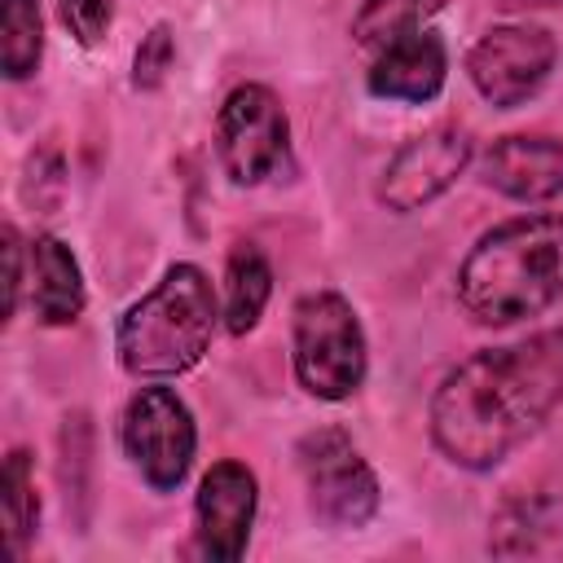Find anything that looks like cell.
Masks as SVG:
<instances>
[{
  "label": "cell",
  "instance_id": "7",
  "mask_svg": "<svg viewBox=\"0 0 563 563\" xmlns=\"http://www.w3.org/2000/svg\"><path fill=\"white\" fill-rule=\"evenodd\" d=\"M216 163L233 189H255L290 167V119L268 84H233L216 110Z\"/></svg>",
  "mask_w": 563,
  "mask_h": 563
},
{
  "label": "cell",
  "instance_id": "21",
  "mask_svg": "<svg viewBox=\"0 0 563 563\" xmlns=\"http://www.w3.org/2000/svg\"><path fill=\"white\" fill-rule=\"evenodd\" d=\"M57 18L79 48H97L114 26V0H57Z\"/></svg>",
  "mask_w": 563,
  "mask_h": 563
},
{
  "label": "cell",
  "instance_id": "4",
  "mask_svg": "<svg viewBox=\"0 0 563 563\" xmlns=\"http://www.w3.org/2000/svg\"><path fill=\"white\" fill-rule=\"evenodd\" d=\"M290 374L303 396L339 405L365 387L369 339L343 290H308L290 308Z\"/></svg>",
  "mask_w": 563,
  "mask_h": 563
},
{
  "label": "cell",
  "instance_id": "9",
  "mask_svg": "<svg viewBox=\"0 0 563 563\" xmlns=\"http://www.w3.org/2000/svg\"><path fill=\"white\" fill-rule=\"evenodd\" d=\"M475 163V136L466 123H431L400 141L374 180V202L391 216H413L444 198Z\"/></svg>",
  "mask_w": 563,
  "mask_h": 563
},
{
  "label": "cell",
  "instance_id": "3",
  "mask_svg": "<svg viewBox=\"0 0 563 563\" xmlns=\"http://www.w3.org/2000/svg\"><path fill=\"white\" fill-rule=\"evenodd\" d=\"M220 325L224 317L211 277L189 260L167 264L163 277L114 321L119 369L136 383L180 378L211 352Z\"/></svg>",
  "mask_w": 563,
  "mask_h": 563
},
{
  "label": "cell",
  "instance_id": "12",
  "mask_svg": "<svg viewBox=\"0 0 563 563\" xmlns=\"http://www.w3.org/2000/svg\"><path fill=\"white\" fill-rule=\"evenodd\" d=\"M449 84V44L418 26L391 44H383L365 70V92L391 106H427Z\"/></svg>",
  "mask_w": 563,
  "mask_h": 563
},
{
  "label": "cell",
  "instance_id": "13",
  "mask_svg": "<svg viewBox=\"0 0 563 563\" xmlns=\"http://www.w3.org/2000/svg\"><path fill=\"white\" fill-rule=\"evenodd\" d=\"M26 303L44 330H66L88 308L84 268L57 233H35L26 242Z\"/></svg>",
  "mask_w": 563,
  "mask_h": 563
},
{
  "label": "cell",
  "instance_id": "6",
  "mask_svg": "<svg viewBox=\"0 0 563 563\" xmlns=\"http://www.w3.org/2000/svg\"><path fill=\"white\" fill-rule=\"evenodd\" d=\"M119 449L158 497L176 493L198 457V422L185 396L167 383H145L128 396L119 413Z\"/></svg>",
  "mask_w": 563,
  "mask_h": 563
},
{
  "label": "cell",
  "instance_id": "2",
  "mask_svg": "<svg viewBox=\"0 0 563 563\" xmlns=\"http://www.w3.org/2000/svg\"><path fill=\"white\" fill-rule=\"evenodd\" d=\"M462 317L510 330L563 303V211H523L484 229L453 273Z\"/></svg>",
  "mask_w": 563,
  "mask_h": 563
},
{
  "label": "cell",
  "instance_id": "16",
  "mask_svg": "<svg viewBox=\"0 0 563 563\" xmlns=\"http://www.w3.org/2000/svg\"><path fill=\"white\" fill-rule=\"evenodd\" d=\"M449 4H453V0H361L356 13H352L347 35H352L356 48L378 53L383 44H391V40H400V35H409V31H418V26H427V22H431L435 13H444Z\"/></svg>",
  "mask_w": 563,
  "mask_h": 563
},
{
  "label": "cell",
  "instance_id": "8",
  "mask_svg": "<svg viewBox=\"0 0 563 563\" xmlns=\"http://www.w3.org/2000/svg\"><path fill=\"white\" fill-rule=\"evenodd\" d=\"M466 79L493 110L528 106L559 66V40L541 22H497L466 48Z\"/></svg>",
  "mask_w": 563,
  "mask_h": 563
},
{
  "label": "cell",
  "instance_id": "5",
  "mask_svg": "<svg viewBox=\"0 0 563 563\" xmlns=\"http://www.w3.org/2000/svg\"><path fill=\"white\" fill-rule=\"evenodd\" d=\"M295 466L303 475L308 510L330 532L365 528L383 506L378 471L365 462L361 444L343 427H312L295 444Z\"/></svg>",
  "mask_w": 563,
  "mask_h": 563
},
{
  "label": "cell",
  "instance_id": "1",
  "mask_svg": "<svg viewBox=\"0 0 563 563\" xmlns=\"http://www.w3.org/2000/svg\"><path fill=\"white\" fill-rule=\"evenodd\" d=\"M563 409V325L479 347L449 365L427 400L435 453L471 475L497 471Z\"/></svg>",
  "mask_w": 563,
  "mask_h": 563
},
{
  "label": "cell",
  "instance_id": "14",
  "mask_svg": "<svg viewBox=\"0 0 563 563\" xmlns=\"http://www.w3.org/2000/svg\"><path fill=\"white\" fill-rule=\"evenodd\" d=\"M563 537V497L550 488H510L488 519V554L523 559Z\"/></svg>",
  "mask_w": 563,
  "mask_h": 563
},
{
  "label": "cell",
  "instance_id": "15",
  "mask_svg": "<svg viewBox=\"0 0 563 563\" xmlns=\"http://www.w3.org/2000/svg\"><path fill=\"white\" fill-rule=\"evenodd\" d=\"M268 299H273V264H268L264 246L251 238L233 242L224 255V290H220L224 330L233 339H246L260 325Z\"/></svg>",
  "mask_w": 563,
  "mask_h": 563
},
{
  "label": "cell",
  "instance_id": "10",
  "mask_svg": "<svg viewBox=\"0 0 563 563\" xmlns=\"http://www.w3.org/2000/svg\"><path fill=\"white\" fill-rule=\"evenodd\" d=\"M260 510V479L246 462L220 457L202 471L194 493V545L211 563H238L246 554Z\"/></svg>",
  "mask_w": 563,
  "mask_h": 563
},
{
  "label": "cell",
  "instance_id": "19",
  "mask_svg": "<svg viewBox=\"0 0 563 563\" xmlns=\"http://www.w3.org/2000/svg\"><path fill=\"white\" fill-rule=\"evenodd\" d=\"M172 66H176V31L167 22H154L141 35L136 53H132V88L136 92H158L167 84Z\"/></svg>",
  "mask_w": 563,
  "mask_h": 563
},
{
  "label": "cell",
  "instance_id": "20",
  "mask_svg": "<svg viewBox=\"0 0 563 563\" xmlns=\"http://www.w3.org/2000/svg\"><path fill=\"white\" fill-rule=\"evenodd\" d=\"M66 194V163L53 145H40L26 154V176H22V198L40 211H53Z\"/></svg>",
  "mask_w": 563,
  "mask_h": 563
},
{
  "label": "cell",
  "instance_id": "18",
  "mask_svg": "<svg viewBox=\"0 0 563 563\" xmlns=\"http://www.w3.org/2000/svg\"><path fill=\"white\" fill-rule=\"evenodd\" d=\"M0 66L4 79L22 84L44 62V9L40 0H4L0 4Z\"/></svg>",
  "mask_w": 563,
  "mask_h": 563
},
{
  "label": "cell",
  "instance_id": "22",
  "mask_svg": "<svg viewBox=\"0 0 563 563\" xmlns=\"http://www.w3.org/2000/svg\"><path fill=\"white\" fill-rule=\"evenodd\" d=\"M26 295V242L18 233V224H4V325L18 317Z\"/></svg>",
  "mask_w": 563,
  "mask_h": 563
},
{
  "label": "cell",
  "instance_id": "11",
  "mask_svg": "<svg viewBox=\"0 0 563 563\" xmlns=\"http://www.w3.org/2000/svg\"><path fill=\"white\" fill-rule=\"evenodd\" d=\"M484 189L537 207L563 194V136L550 132H506L479 158Z\"/></svg>",
  "mask_w": 563,
  "mask_h": 563
},
{
  "label": "cell",
  "instance_id": "17",
  "mask_svg": "<svg viewBox=\"0 0 563 563\" xmlns=\"http://www.w3.org/2000/svg\"><path fill=\"white\" fill-rule=\"evenodd\" d=\"M0 501H4V537L9 550L22 559L35 528H40V493H35V457L31 449H9L0 471Z\"/></svg>",
  "mask_w": 563,
  "mask_h": 563
}]
</instances>
